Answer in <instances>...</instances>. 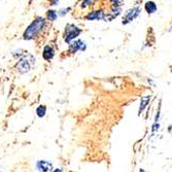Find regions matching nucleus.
I'll return each instance as SVG.
<instances>
[{
	"label": "nucleus",
	"mask_w": 172,
	"mask_h": 172,
	"mask_svg": "<svg viewBox=\"0 0 172 172\" xmlns=\"http://www.w3.org/2000/svg\"><path fill=\"white\" fill-rule=\"evenodd\" d=\"M104 15L105 13L102 9H98V10H93V12L88 13V15L84 17V19L87 21H95V20H103Z\"/></svg>",
	"instance_id": "7"
},
{
	"label": "nucleus",
	"mask_w": 172,
	"mask_h": 172,
	"mask_svg": "<svg viewBox=\"0 0 172 172\" xmlns=\"http://www.w3.org/2000/svg\"><path fill=\"white\" fill-rule=\"evenodd\" d=\"M35 166H36V169L40 172H52L53 171V164L46 160L37 161Z\"/></svg>",
	"instance_id": "6"
},
{
	"label": "nucleus",
	"mask_w": 172,
	"mask_h": 172,
	"mask_svg": "<svg viewBox=\"0 0 172 172\" xmlns=\"http://www.w3.org/2000/svg\"><path fill=\"white\" fill-rule=\"evenodd\" d=\"M47 114V106L46 105H39L36 108V114L38 115V118H43Z\"/></svg>",
	"instance_id": "12"
},
{
	"label": "nucleus",
	"mask_w": 172,
	"mask_h": 172,
	"mask_svg": "<svg viewBox=\"0 0 172 172\" xmlns=\"http://www.w3.org/2000/svg\"><path fill=\"white\" fill-rule=\"evenodd\" d=\"M53 172H64V171H63V169H61V168H56V169H54Z\"/></svg>",
	"instance_id": "15"
},
{
	"label": "nucleus",
	"mask_w": 172,
	"mask_h": 172,
	"mask_svg": "<svg viewBox=\"0 0 172 172\" xmlns=\"http://www.w3.org/2000/svg\"><path fill=\"white\" fill-rule=\"evenodd\" d=\"M44 26H46V20L42 17H37L25 30V32L23 33V38L25 40H31V39L35 38L41 32Z\"/></svg>",
	"instance_id": "1"
},
{
	"label": "nucleus",
	"mask_w": 172,
	"mask_h": 172,
	"mask_svg": "<svg viewBox=\"0 0 172 172\" xmlns=\"http://www.w3.org/2000/svg\"><path fill=\"white\" fill-rule=\"evenodd\" d=\"M17 68L20 73H27L31 69V63L26 57H22L17 63Z\"/></svg>",
	"instance_id": "4"
},
{
	"label": "nucleus",
	"mask_w": 172,
	"mask_h": 172,
	"mask_svg": "<svg viewBox=\"0 0 172 172\" xmlns=\"http://www.w3.org/2000/svg\"><path fill=\"white\" fill-rule=\"evenodd\" d=\"M86 43L84 41H83L81 39H77V40L71 42L69 44V49H68V53L69 54H75L78 50H86Z\"/></svg>",
	"instance_id": "5"
},
{
	"label": "nucleus",
	"mask_w": 172,
	"mask_h": 172,
	"mask_svg": "<svg viewBox=\"0 0 172 172\" xmlns=\"http://www.w3.org/2000/svg\"><path fill=\"white\" fill-rule=\"evenodd\" d=\"M149 99H151V96H143L141 98V101H140V106H139V111L138 114H141V112L144 110L145 107L148 106V104L149 102Z\"/></svg>",
	"instance_id": "10"
},
{
	"label": "nucleus",
	"mask_w": 172,
	"mask_h": 172,
	"mask_svg": "<svg viewBox=\"0 0 172 172\" xmlns=\"http://www.w3.org/2000/svg\"><path fill=\"white\" fill-rule=\"evenodd\" d=\"M55 56V50L53 49V47L50 46H46L43 47V50H42V57H43L44 60L50 61L52 60Z\"/></svg>",
	"instance_id": "8"
},
{
	"label": "nucleus",
	"mask_w": 172,
	"mask_h": 172,
	"mask_svg": "<svg viewBox=\"0 0 172 172\" xmlns=\"http://www.w3.org/2000/svg\"><path fill=\"white\" fill-rule=\"evenodd\" d=\"M68 10H69V8H63V9H61L58 12V16H65Z\"/></svg>",
	"instance_id": "14"
},
{
	"label": "nucleus",
	"mask_w": 172,
	"mask_h": 172,
	"mask_svg": "<svg viewBox=\"0 0 172 172\" xmlns=\"http://www.w3.org/2000/svg\"><path fill=\"white\" fill-rule=\"evenodd\" d=\"M144 8H145L146 13H149V15H151V13H155L157 12L158 6H157V4L155 3L154 1H148V2H145Z\"/></svg>",
	"instance_id": "9"
},
{
	"label": "nucleus",
	"mask_w": 172,
	"mask_h": 172,
	"mask_svg": "<svg viewBox=\"0 0 172 172\" xmlns=\"http://www.w3.org/2000/svg\"><path fill=\"white\" fill-rule=\"evenodd\" d=\"M140 13H141V8L138 7V6L132 7V8H130V9H128V10H127V12L125 13V15H124L122 24H123V25L129 24L130 22H132L133 20L136 19L137 17L140 15Z\"/></svg>",
	"instance_id": "3"
},
{
	"label": "nucleus",
	"mask_w": 172,
	"mask_h": 172,
	"mask_svg": "<svg viewBox=\"0 0 172 172\" xmlns=\"http://www.w3.org/2000/svg\"><path fill=\"white\" fill-rule=\"evenodd\" d=\"M58 2H59V1H57V0H56V1H52V2H50V3H52L50 5H56V4L58 3Z\"/></svg>",
	"instance_id": "16"
},
{
	"label": "nucleus",
	"mask_w": 172,
	"mask_h": 172,
	"mask_svg": "<svg viewBox=\"0 0 172 172\" xmlns=\"http://www.w3.org/2000/svg\"><path fill=\"white\" fill-rule=\"evenodd\" d=\"M93 3H94V1H91V0H88V1H84L83 3H81V6H83V7L90 6V5H93Z\"/></svg>",
	"instance_id": "13"
},
{
	"label": "nucleus",
	"mask_w": 172,
	"mask_h": 172,
	"mask_svg": "<svg viewBox=\"0 0 172 172\" xmlns=\"http://www.w3.org/2000/svg\"><path fill=\"white\" fill-rule=\"evenodd\" d=\"M47 18L49 21H56L58 18V13L56 10H53V9H50V10H47Z\"/></svg>",
	"instance_id": "11"
},
{
	"label": "nucleus",
	"mask_w": 172,
	"mask_h": 172,
	"mask_svg": "<svg viewBox=\"0 0 172 172\" xmlns=\"http://www.w3.org/2000/svg\"><path fill=\"white\" fill-rule=\"evenodd\" d=\"M83 32V30L80 29L73 24H68L65 28V32H64V40L67 43H71L72 40H74L75 38L78 37V35Z\"/></svg>",
	"instance_id": "2"
}]
</instances>
